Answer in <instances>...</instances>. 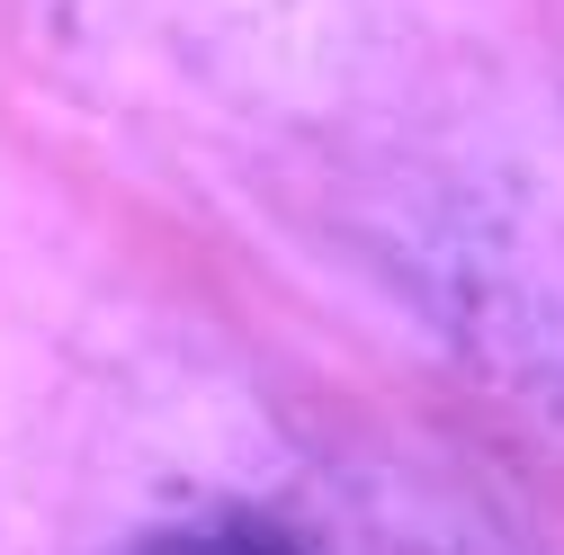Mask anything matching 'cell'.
I'll return each instance as SVG.
<instances>
[{"label": "cell", "mask_w": 564, "mask_h": 555, "mask_svg": "<svg viewBox=\"0 0 564 555\" xmlns=\"http://www.w3.org/2000/svg\"><path fill=\"white\" fill-rule=\"evenodd\" d=\"M126 555H314V546H296L278 520H251V511H206V520H171L134 537Z\"/></svg>", "instance_id": "1"}]
</instances>
